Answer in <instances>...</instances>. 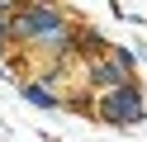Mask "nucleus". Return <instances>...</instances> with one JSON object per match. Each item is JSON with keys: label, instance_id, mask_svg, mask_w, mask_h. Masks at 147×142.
<instances>
[{"label": "nucleus", "instance_id": "nucleus-1", "mask_svg": "<svg viewBox=\"0 0 147 142\" xmlns=\"http://www.w3.org/2000/svg\"><path fill=\"white\" fill-rule=\"evenodd\" d=\"M105 118H109V123H138V118H142L138 90H123V85H119V90L105 100Z\"/></svg>", "mask_w": 147, "mask_h": 142}, {"label": "nucleus", "instance_id": "nucleus-2", "mask_svg": "<svg viewBox=\"0 0 147 142\" xmlns=\"http://www.w3.org/2000/svg\"><path fill=\"white\" fill-rule=\"evenodd\" d=\"M52 28H57V14L52 9H33V14H24L19 33H52Z\"/></svg>", "mask_w": 147, "mask_h": 142}, {"label": "nucleus", "instance_id": "nucleus-3", "mask_svg": "<svg viewBox=\"0 0 147 142\" xmlns=\"http://www.w3.org/2000/svg\"><path fill=\"white\" fill-rule=\"evenodd\" d=\"M95 81H100V85H119L123 71H119V66H95Z\"/></svg>", "mask_w": 147, "mask_h": 142}, {"label": "nucleus", "instance_id": "nucleus-4", "mask_svg": "<svg viewBox=\"0 0 147 142\" xmlns=\"http://www.w3.org/2000/svg\"><path fill=\"white\" fill-rule=\"evenodd\" d=\"M24 95H29V100H33V104H52V95H48V90H43V85H29V90H24Z\"/></svg>", "mask_w": 147, "mask_h": 142}]
</instances>
